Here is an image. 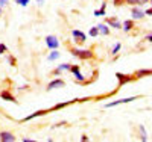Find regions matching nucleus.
I'll use <instances>...</instances> for the list:
<instances>
[{
	"instance_id": "1",
	"label": "nucleus",
	"mask_w": 152,
	"mask_h": 142,
	"mask_svg": "<svg viewBox=\"0 0 152 142\" xmlns=\"http://www.w3.org/2000/svg\"><path fill=\"white\" fill-rule=\"evenodd\" d=\"M72 51V55L76 56V58H79L82 61H88V59H93L94 53H93V50L91 48H85V50H78V48H70Z\"/></svg>"
},
{
	"instance_id": "2",
	"label": "nucleus",
	"mask_w": 152,
	"mask_h": 142,
	"mask_svg": "<svg viewBox=\"0 0 152 142\" xmlns=\"http://www.w3.org/2000/svg\"><path fill=\"white\" fill-rule=\"evenodd\" d=\"M116 77H117V80H119V88H120V86H123V85H126V83H129V82H134V80H137L134 74L131 76V74L116 73Z\"/></svg>"
},
{
	"instance_id": "3",
	"label": "nucleus",
	"mask_w": 152,
	"mask_h": 142,
	"mask_svg": "<svg viewBox=\"0 0 152 142\" xmlns=\"http://www.w3.org/2000/svg\"><path fill=\"white\" fill-rule=\"evenodd\" d=\"M46 47H47L49 50H58V47H59L58 38L53 36V35H47V36H46Z\"/></svg>"
},
{
	"instance_id": "4",
	"label": "nucleus",
	"mask_w": 152,
	"mask_h": 142,
	"mask_svg": "<svg viewBox=\"0 0 152 142\" xmlns=\"http://www.w3.org/2000/svg\"><path fill=\"white\" fill-rule=\"evenodd\" d=\"M72 36L76 44H84L87 41V35L82 32V30H78V29H73L72 30Z\"/></svg>"
},
{
	"instance_id": "5",
	"label": "nucleus",
	"mask_w": 152,
	"mask_h": 142,
	"mask_svg": "<svg viewBox=\"0 0 152 142\" xmlns=\"http://www.w3.org/2000/svg\"><path fill=\"white\" fill-rule=\"evenodd\" d=\"M69 71L75 76V79H76V82H78V83H82L84 82V76L81 74V70H79L78 65H70V70Z\"/></svg>"
},
{
	"instance_id": "6",
	"label": "nucleus",
	"mask_w": 152,
	"mask_h": 142,
	"mask_svg": "<svg viewBox=\"0 0 152 142\" xmlns=\"http://www.w3.org/2000/svg\"><path fill=\"white\" fill-rule=\"evenodd\" d=\"M66 86V82L62 80V79H55V80H52L49 85H47V88H46V91H52V89H58V88H64Z\"/></svg>"
},
{
	"instance_id": "7",
	"label": "nucleus",
	"mask_w": 152,
	"mask_h": 142,
	"mask_svg": "<svg viewBox=\"0 0 152 142\" xmlns=\"http://www.w3.org/2000/svg\"><path fill=\"white\" fill-rule=\"evenodd\" d=\"M138 97H128V98H122V100H116V101H111L105 107H114V106H119V105H123V103H131L134 100H137Z\"/></svg>"
},
{
	"instance_id": "8",
	"label": "nucleus",
	"mask_w": 152,
	"mask_h": 142,
	"mask_svg": "<svg viewBox=\"0 0 152 142\" xmlns=\"http://www.w3.org/2000/svg\"><path fill=\"white\" fill-rule=\"evenodd\" d=\"M105 23L110 26V27H114V29H122V23L119 21V18L116 17H110L105 20Z\"/></svg>"
},
{
	"instance_id": "9",
	"label": "nucleus",
	"mask_w": 152,
	"mask_h": 142,
	"mask_svg": "<svg viewBox=\"0 0 152 142\" xmlns=\"http://www.w3.org/2000/svg\"><path fill=\"white\" fill-rule=\"evenodd\" d=\"M135 79H142V77H146V76H152V68H142V70H137L134 73Z\"/></svg>"
},
{
	"instance_id": "10",
	"label": "nucleus",
	"mask_w": 152,
	"mask_h": 142,
	"mask_svg": "<svg viewBox=\"0 0 152 142\" xmlns=\"http://www.w3.org/2000/svg\"><path fill=\"white\" fill-rule=\"evenodd\" d=\"M0 141L2 142H14L15 136L12 135L11 132H0Z\"/></svg>"
},
{
	"instance_id": "11",
	"label": "nucleus",
	"mask_w": 152,
	"mask_h": 142,
	"mask_svg": "<svg viewBox=\"0 0 152 142\" xmlns=\"http://www.w3.org/2000/svg\"><path fill=\"white\" fill-rule=\"evenodd\" d=\"M0 98H2V100H5V101H11V103H15V105H17V100H15V97L14 95H12L9 91H3V92H0Z\"/></svg>"
},
{
	"instance_id": "12",
	"label": "nucleus",
	"mask_w": 152,
	"mask_h": 142,
	"mask_svg": "<svg viewBox=\"0 0 152 142\" xmlns=\"http://www.w3.org/2000/svg\"><path fill=\"white\" fill-rule=\"evenodd\" d=\"M46 113H49V109H47V110H38V112H34V113L28 115L26 118H23L21 121H23V123H26V121H31V120H34V118H37V117H41V115H46Z\"/></svg>"
},
{
	"instance_id": "13",
	"label": "nucleus",
	"mask_w": 152,
	"mask_h": 142,
	"mask_svg": "<svg viewBox=\"0 0 152 142\" xmlns=\"http://www.w3.org/2000/svg\"><path fill=\"white\" fill-rule=\"evenodd\" d=\"M131 14H132V18L138 20V18H143L145 17V11L140 9V8H137V6H134L132 11H131Z\"/></svg>"
},
{
	"instance_id": "14",
	"label": "nucleus",
	"mask_w": 152,
	"mask_h": 142,
	"mask_svg": "<svg viewBox=\"0 0 152 142\" xmlns=\"http://www.w3.org/2000/svg\"><path fill=\"white\" fill-rule=\"evenodd\" d=\"M97 29H99V33H102V35H110V26H108L107 23L97 24Z\"/></svg>"
},
{
	"instance_id": "15",
	"label": "nucleus",
	"mask_w": 152,
	"mask_h": 142,
	"mask_svg": "<svg viewBox=\"0 0 152 142\" xmlns=\"http://www.w3.org/2000/svg\"><path fill=\"white\" fill-rule=\"evenodd\" d=\"M70 70V63H61L58 68L53 70V74H61L62 71H69Z\"/></svg>"
},
{
	"instance_id": "16",
	"label": "nucleus",
	"mask_w": 152,
	"mask_h": 142,
	"mask_svg": "<svg viewBox=\"0 0 152 142\" xmlns=\"http://www.w3.org/2000/svg\"><path fill=\"white\" fill-rule=\"evenodd\" d=\"M132 27H134V21H132V20H126V21L122 23V29H123L125 32H129Z\"/></svg>"
},
{
	"instance_id": "17",
	"label": "nucleus",
	"mask_w": 152,
	"mask_h": 142,
	"mask_svg": "<svg viewBox=\"0 0 152 142\" xmlns=\"http://www.w3.org/2000/svg\"><path fill=\"white\" fill-rule=\"evenodd\" d=\"M105 8H107V3H102L100 9H96V11H94V15H96V17H104V15H105Z\"/></svg>"
},
{
	"instance_id": "18",
	"label": "nucleus",
	"mask_w": 152,
	"mask_h": 142,
	"mask_svg": "<svg viewBox=\"0 0 152 142\" xmlns=\"http://www.w3.org/2000/svg\"><path fill=\"white\" fill-rule=\"evenodd\" d=\"M59 56H61V53H59V51H56V50H52V53H50V55L47 56V61H50V62H52V61H56Z\"/></svg>"
},
{
	"instance_id": "19",
	"label": "nucleus",
	"mask_w": 152,
	"mask_h": 142,
	"mask_svg": "<svg viewBox=\"0 0 152 142\" xmlns=\"http://www.w3.org/2000/svg\"><path fill=\"white\" fill-rule=\"evenodd\" d=\"M120 48H122V44H120V43H117L116 45H114V48L111 50V55H113V56H116V55L119 53V51H120Z\"/></svg>"
},
{
	"instance_id": "20",
	"label": "nucleus",
	"mask_w": 152,
	"mask_h": 142,
	"mask_svg": "<svg viewBox=\"0 0 152 142\" xmlns=\"http://www.w3.org/2000/svg\"><path fill=\"white\" fill-rule=\"evenodd\" d=\"M140 139H142V141H148L146 130H145V127H143V125H140Z\"/></svg>"
},
{
	"instance_id": "21",
	"label": "nucleus",
	"mask_w": 152,
	"mask_h": 142,
	"mask_svg": "<svg viewBox=\"0 0 152 142\" xmlns=\"http://www.w3.org/2000/svg\"><path fill=\"white\" fill-rule=\"evenodd\" d=\"M97 35H99V29H97V26H96V27H91V29H90V36H93V38H94V36H97Z\"/></svg>"
},
{
	"instance_id": "22",
	"label": "nucleus",
	"mask_w": 152,
	"mask_h": 142,
	"mask_svg": "<svg viewBox=\"0 0 152 142\" xmlns=\"http://www.w3.org/2000/svg\"><path fill=\"white\" fill-rule=\"evenodd\" d=\"M6 51H8V47H6V44L0 43V55H5Z\"/></svg>"
},
{
	"instance_id": "23",
	"label": "nucleus",
	"mask_w": 152,
	"mask_h": 142,
	"mask_svg": "<svg viewBox=\"0 0 152 142\" xmlns=\"http://www.w3.org/2000/svg\"><path fill=\"white\" fill-rule=\"evenodd\" d=\"M8 62H11V65H12V67H15V65H17V59H15L14 56H8Z\"/></svg>"
},
{
	"instance_id": "24",
	"label": "nucleus",
	"mask_w": 152,
	"mask_h": 142,
	"mask_svg": "<svg viewBox=\"0 0 152 142\" xmlns=\"http://www.w3.org/2000/svg\"><path fill=\"white\" fill-rule=\"evenodd\" d=\"M17 5H21V6H28L29 5V0H15Z\"/></svg>"
},
{
	"instance_id": "25",
	"label": "nucleus",
	"mask_w": 152,
	"mask_h": 142,
	"mask_svg": "<svg viewBox=\"0 0 152 142\" xmlns=\"http://www.w3.org/2000/svg\"><path fill=\"white\" fill-rule=\"evenodd\" d=\"M123 3H125V0H114V5H116V6H120Z\"/></svg>"
},
{
	"instance_id": "26",
	"label": "nucleus",
	"mask_w": 152,
	"mask_h": 142,
	"mask_svg": "<svg viewBox=\"0 0 152 142\" xmlns=\"http://www.w3.org/2000/svg\"><path fill=\"white\" fill-rule=\"evenodd\" d=\"M126 3H129V5H132V6H135L137 5V0H125Z\"/></svg>"
},
{
	"instance_id": "27",
	"label": "nucleus",
	"mask_w": 152,
	"mask_h": 142,
	"mask_svg": "<svg viewBox=\"0 0 152 142\" xmlns=\"http://www.w3.org/2000/svg\"><path fill=\"white\" fill-rule=\"evenodd\" d=\"M145 40H148L149 43H152V32H149V33L146 35V38H145Z\"/></svg>"
},
{
	"instance_id": "28",
	"label": "nucleus",
	"mask_w": 152,
	"mask_h": 142,
	"mask_svg": "<svg viewBox=\"0 0 152 142\" xmlns=\"http://www.w3.org/2000/svg\"><path fill=\"white\" fill-rule=\"evenodd\" d=\"M9 3V0H0V6H6Z\"/></svg>"
},
{
	"instance_id": "29",
	"label": "nucleus",
	"mask_w": 152,
	"mask_h": 142,
	"mask_svg": "<svg viewBox=\"0 0 152 142\" xmlns=\"http://www.w3.org/2000/svg\"><path fill=\"white\" fill-rule=\"evenodd\" d=\"M145 3H148V0H137V5H145Z\"/></svg>"
},
{
	"instance_id": "30",
	"label": "nucleus",
	"mask_w": 152,
	"mask_h": 142,
	"mask_svg": "<svg viewBox=\"0 0 152 142\" xmlns=\"http://www.w3.org/2000/svg\"><path fill=\"white\" fill-rule=\"evenodd\" d=\"M81 141H84V142H87V141H88V138H87V136H81Z\"/></svg>"
},
{
	"instance_id": "31",
	"label": "nucleus",
	"mask_w": 152,
	"mask_h": 142,
	"mask_svg": "<svg viewBox=\"0 0 152 142\" xmlns=\"http://www.w3.org/2000/svg\"><path fill=\"white\" fill-rule=\"evenodd\" d=\"M44 2H46V0H37V3H38V5H43Z\"/></svg>"
},
{
	"instance_id": "32",
	"label": "nucleus",
	"mask_w": 152,
	"mask_h": 142,
	"mask_svg": "<svg viewBox=\"0 0 152 142\" xmlns=\"http://www.w3.org/2000/svg\"><path fill=\"white\" fill-rule=\"evenodd\" d=\"M0 15H2V8H0Z\"/></svg>"
},
{
	"instance_id": "33",
	"label": "nucleus",
	"mask_w": 152,
	"mask_h": 142,
	"mask_svg": "<svg viewBox=\"0 0 152 142\" xmlns=\"http://www.w3.org/2000/svg\"><path fill=\"white\" fill-rule=\"evenodd\" d=\"M151 2H152V0H151Z\"/></svg>"
}]
</instances>
